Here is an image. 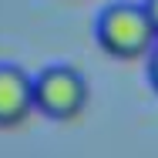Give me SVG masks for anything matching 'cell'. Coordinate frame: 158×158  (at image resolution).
Instances as JSON below:
<instances>
[{
    "label": "cell",
    "mask_w": 158,
    "mask_h": 158,
    "mask_svg": "<svg viewBox=\"0 0 158 158\" xmlns=\"http://www.w3.org/2000/svg\"><path fill=\"white\" fill-rule=\"evenodd\" d=\"M34 114V77L17 64H0V128H17Z\"/></svg>",
    "instance_id": "obj_3"
},
{
    "label": "cell",
    "mask_w": 158,
    "mask_h": 158,
    "mask_svg": "<svg viewBox=\"0 0 158 158\" xmlns=\"http://www.w3.org/2000/svg\"><path fill=\"white\" fill-rule=\"evenodd\" d=\"M94 37L101 44V51L118 57V61L148 57L152 47L158 44V34L141 3H111V7H104L94 24Z\"/></svg>",
    "instance_id": "obj_1"
},
{
    "label": "cell",
    "mask_w": 158,
    "mask_h": 158,
    "mask_svg": "<svg viewBox=\"0 0 158 158\" xmlns=\"http://www.w3.org/2000/svg\"><path fill=\"white\" fill-rule=\"evenodd\" d=\"M148 81H152V88L158 91V44L152 47V54H148Z\"/></svg>",
    "instance_id": "obj_4"
},
{
    "label": "cell",
    "mask_w": 158,
    "mask_h": 158,
    "mask_svg": "<svg viewBox=\"0 0 158 158\" xmlns=\"http://www.w3.org/2000/svg\"><path fill=\"white\" fill-rule=\"evenodd\" d=\"M141 7H145V14H148V20H152V27L158 34V0H145Z\"/></svg>",
    "instance_id": "obj_5"
},
{
    "label": "cell",
    "mask_w": 158,
    "mask_h": 158,
    "mask_svg": "<svg viewBox=\"0 0 158 158\" xmlns=\"http://www.w3.org/2000/svg\"><path fill=\"white\" fill-rule=\"evenodd\" d=\"M91 101V88L77 67L54 64L34 74V111L54 121H74Z\"/></svg>",
    "instance_id": "obj_2"
}]
</instances>
